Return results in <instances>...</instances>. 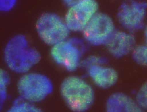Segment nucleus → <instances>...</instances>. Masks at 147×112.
<instances>
[{
	"mask_svg": "<svg viewBox=\"0 0 147 112\" xmlns=\"http://www.w3.org/2000/svg\"><path fill=\"white\" fill-rule=\"evenodd\" d=\"M60 92L67 106L73 112H86L94 102L95 95L92 87L78 76L66 78L61 84Z\"/></svg>",
	"mask_w": 147,
	"mask_h": 112,
	"instance_id": "obj_2",
	"label": "nucleus"
},
{
	"mask_svg": "<svg viewBox=\"0 0 147 112\" xmlns=\"http://www.w3.org/2000/svg\"><path fill=\"white\" fill-rule=\"evenodd\" d=\"M135 100L142 111L147 110V82L140 87L136 94Z\"/></svg>",
	"mask_w": 147,
	"mask_h": 112,
	"instance_id": "obj_15",
	"label": "nucleus"
},
{
	"mask_svg": "<svg viewBox=\"0 0 147 112\" xmlns=\"http://www.w3.org/2000/svg\"><path fill=\"white\" fill-rule=\"evenodd\" d=\"M85 44L78 38H69L51 47V56L56 63L67 71H75L80 66Z\"/></svg>",
	"mask_w": 147,
	"mask_h": 112,
	"instance_id": "obj_4",
	"label": "nucleus"
},
{
	"mask_svg": "<svg viewBox=\"0 0 147 112\" xmlns=\"http://www.w3.org/2000/svg\"><path fill=\"white\" fill-rule=\"evenodd\" d=\"M10 76L5 70L0 72V109H2L7 97V86L10 82Z\"/></svg>",
	"mask_w": 147,
	"mask_h": 112,
	"instance_id": "obj_13",
	"label": "nucleus"
},
{
	"mask_svg": "<svg viewBox=\"0 0 147 112\" xmlns=\"http://www.w3.org/2000/svg\"><path fill=\"white\" fill-rule=\"evenodd\" d=\"M106 109L108 112H142L135 101L126 94L117 92L112 94L105 104Z\"/></svg>",
	"mask_w": 147,
	"mask_h": 112,
	"instance_id": "obj_11",
	"label": "nucleus"
},
{
	"mask_svg": "<svg viewBox=\"0 0 147 112\" xmlns=\"http://www.w3.org/2000/svg\"><path fill=\"white\" fill-rule=\"evenodd\" d=\"M86 70L94 83L103 89L111 88L116 84L118 79L117 71L105 65H93Z\"/></svg>",
	"mask_w": 147,
	"mask_h": 112,
	"instance_id": "obj_10",
	"label": "nucleus"
},
{
	"mask_svg": "<svg viewBox=\"0 0 147 112\" xmlns=\"http://www.w3.org/2000/svg\"><path fill=\"white\" fill-rule=\"evenodd\" d=\"M41 109L35 105V103L30 102L19 96L13 102L12 105L9 108V112H40Z\"/></svg>",
	"mask_w": 147,
	"mask_h": 112,
	"instance_id": "obj_12",
	"label": "nucleus"
},
{
	"mask_svg": "<svg viewBox=\"0 0 147 112\" xmlns=\"http://www.w3.org/2000/svg\"><path fill=\"white\" fill-rule=\"evenodd\" d=\"M105 45L112 57L120 58L131 53L136 46V39L131 33L116 30Z\"/></svg>",
	"mask_w": 147,
	"mask_h": 112,
	"instance_id": "obj_9",
	"label": "nucleus"
},
{
	"mask_svg": "<svg viewBox=\"0 0 147 112\" xmlns=\"http://www.w3.org/2000/svg\"><path fill=\"white\" fill-rule=\"evenodd\" d=\"M144 35L145 37V41L146 44L147 45V25L144 27Z\"/></svg>",
	"mask_w": 147,
	"mask_h": 112,
	"instance_id": "obj_19",
	"label": "nucleus"
},
{
	"mask_svg": "<svg viewBox=\"0 0 147 112\" xmlns=\"http://www.w3.org/2000/svg\"><path fill=\"white\" fill-rule=\"evenodd\" d=\"M107 60L106 58L98 55H90L82 60L80 66L84 69H87L93 65H105Z\"/></svg>",
	"mask_w": 147,
	"mask_h": 112,
	"instance_id": "obj_16",
	"label": "nucleus"
},
{
	"mask_svg": "<svg viewBox=\"0 0 147 112\" xmlns=\"http://www.w3.org/2000/svg\"><path fill=\"white\" fill-rule=\"evenodd\" d=\"M116 31L111 17L105 13L98 12L82 32L86 42L98 46L105 45Z\"/></svg>",
	"mask_w": 147,
	"mask_h": 112,
	"instance_id": "obj_6",
	"label": "nucleus"
},
{
	"mask_svg": "<svg viewBox=\"0 0 147 112\" xmlns=\"http://www.w3.org/2000/svg\"><path fill=\"white\" fill-rule=\"evenodd\" d=\"M36 29L42 41L51 47L68 39L71 32L64 20L53 13L42 14L37 21Z\"/></svg>",
	"mask_w": 147,
	"mask_h": 112,
	"instance_id": "obj_5",
	"label": "nucleus"
},
{
	"mask_svg": "<svg viewBox=\"0 0 147 112\" xmlns=\"http://www.w3.org/2000/svg\"><path fill=\"white\" fill-rule=\"evenodd\" d=\"M132 59L138 64L147 66V45H136L131 52Z\"/></svg>",
	"mask_w": 147,
	"mask_h": 112,
	"instance_id": "obj_14",
	"label": "nucleus"
},
{
	"mask_svg": "<svg viewBox=\"0 0 147 112\" xmlns=\"http://www.w3.org/2000/svg\"><path fill=\"white\" fill-rule=\"evenodd\" d=\"M147 11V2L129 1L123 3L118 11L117 17L120 25L128 32L144 28Z\"/></svg>",
	"mask_w": 147,
	"mask_h": 112,
	"instance_id": "obj_7",
	"label": "nucleus"
},
{
	"mask_svg": "<svg viewBox=\"0 0 147 112\" xmlns=\"http://www.w3.org/2000/svg\"><path fill=\"white\" fill-rule=\"evenodd\" d=\"M17 87L19 96L33 103L42 101L54 90L53 83L48 76L30 72L20 77Z\"/></svg>",
	"mask_w": 147,
	"mask_h": 112,
	"instance_id": "obj_3",
	"label": "nucleus"
},
{
	"mask_svg": "<svg viewBox=\"0 0 147 112\" xmlns=\"http://www.w3.org/2000/svg\"><path fill=\"white\" fill-rule=\"evenodd\" d=\"M98 4L94 0L78 1L69 8L64 20L71 32H82L92 18L98 13Z\"/></svg>",
	"mask_w": 147,
	"mask_h": 112,
	"instance_id": "obj_8",
	"label": "nucleus"
},
{
	"mask_svg": "<svg viewBox=\"0 0 147 112\" xmlns=\"http://www.w3.org/2000/svg\"><path fill=\"white\" fill-rule=\"evenodd\" d=\"M77 1H64V3L66 5L68 6L69 8L75 5L77 2Z\"/></svg>",
	"mask_w": 147,
	"mask_h": 112,
	"instance_id": "obj_18",
	"label": "nucleus"
},
{
	"mask_svg": "<svg viewBox=\"0 0 147 112\" xmlns=\"http://www.w3.org/2000/svg\"><path fill=\"white\" fill-rule=\"evenodd\" d=\"M17 1L4 0L0 1V10L7 12L11 10L16 5Z\"/></svg>",
	"mask_w": 147,
	"mask_h": 112,
	"instance_id": "obj_17",
	"label": "nucleus"
},
{
	"mask_svg": "<svg viewBox=\"0 0 147 112\" xmlns=\"http://www.w3.org/2000/svg\"><path fill=\"white\" fill-rule=\"evenodd\" d=\"M4 59L9 69L23 75L39 63L41 55L38 50L30 45L25 35L19 34L13 36L6 45Z\"/></svg>",
	"mask_w": 147,
	"mask_h": 112,
	"instance_id": "obj_1",
	"label": "nucleus"
}]
</instances>
